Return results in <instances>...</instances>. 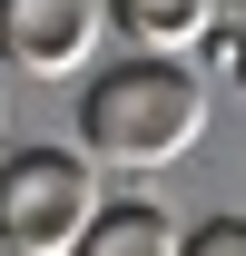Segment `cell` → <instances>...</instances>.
Segmentation results:
<instances>
[{
  "label": "cell",
  "mask_w": 246,
  "mask_h": 256,
  "mask_svg": "<svg viewBox=\"0 0 246 256\" xmlns=\"http://www.w3.org/2000/svg\"><path fill=\"white\" fill-rule=\"evenodd\" d=\"M197 138H207V89H197L187 60L128 50V60L89 69V89H79V148H89L98 168L158 178V168H178Z\"/></svg>",
  "instance_id": "6da1fadb"
},
{
  "label": "cell",
  "mask_w": 246,
  "mask_h": 256,
  "mask_svg": "<svg viewBox=\"0 0 246 256\" xmlns=\"http://www.w3.org/2000/svg\"><path fill=\"white\" fill-rule=\"evenodd\" d=\"M98 207L108 197H98V158L89 148H20V158H0V246L69 256Z\"/></svg>",
  "instance_id": "7a4b0ae2"
},
{
  "label": "cell",
  "mask_w": 246,
  "mask_h": 256,
  "mask_svg": "<svg viewBox=\"0 0 246 256\" xmlns=\"http://www.w3.org/2000/svg\"><path fill=\"white\" fill-rule=\"evenodd\" d=\"M108 30V0H0V60L20 79H79Z\"/></svg>",
  "instance_id": "3957f363"
},
{
  "label": "cell",
  "mask_w": 246,
  "mask_h": 256,
  "mask_svg": "<svg viewBox=\"0 0 246 256\" xmlns=\"http://www.w3.org/2000/svg\"><path fill=\"white\" fill-rule=\"evenodd\" d=\"M108 20H118V40H138V50H207L216 40V0H108Z\"/></svg>",
  "instance_id": "277c9868"
},
{
  "label": "cell",
  "mask_w": 246,
  "mask_h": 256,
  "mask_svg": "<svg viewBox=\"0 0 246 256\" xmlns=\"http://www.w3.org/2000/svg\"><path fill=\"white\" fill-rule=\"evenodd\" d=\"M178 246H187V226H168L148 197H118V207L89 217V236H79L69 256H178Z\"/></svg>",
  "instance_id": "5b68a950"
},
{
  "label": "cell",
  "mask_w": 246,
  "mask_h": 256,
  "mask_svg": "<svg viewBox=\"0 0 246 256\" xmlns=\"http://www.w3.org/2000/svg\"><path fill=\"white\" fill-rule=\"evenodd\" d=\"M178 256H246V217H197Z\"/></svg>",
  "instance_id": "8992f818"
},
{
  "label": "cell",
  "mask_w": 246,
  "mask_h": 256,
  "mask_svg": "<svg viewBox=\"0 0 246 256\" xmlns=\"http://www.w3.org/2000/svg\"><path fill=\"white\" fill-rule=\"evenodd\" d=\"M226 69H236V89H246V30H236V50H226Z\"/></svg>",
  "instance_id": "52a82bcc"
},
{
  "label": "cell",
  "mask_w": 246,
  "mask_h": 256,
  "mask_svg": "<svg viewBox=\"0 0 246 256\" xmlns=\"http://www.w3.org/2000/svg\"><path fill=\"white\" fill-rule=\"evenodd\" d=\"M0 256H30V246H0Z\"/></svg>",
  "instance_id": "ba28073f"
}]
</instances>
